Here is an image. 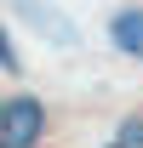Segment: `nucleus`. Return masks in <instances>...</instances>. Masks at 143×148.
<instances>
[{
    "instance_id": "nucleus-5",
    "label": "nucleus",
    "mask_w": 143,
    "mask_h": 148,
    "mask_svg": "<svg viewBox=\"0 0 143 148\" xmlns=\"http://www.w3.org/2000/svg\"><path fill=\"white\" fill-rule=\"evenodd\" d=\"M17 46H12V34H6V23H0V74H17Z\"/></svg>"
},
{
    "instance_id": "nucleus-1",
    "label": "nucleus",
    "mask_w": 143,
    "mask_h": 148,
    "mask_svg": "<svg viewBox=\"0 0 143 148\" xmlns=\"http://www.w3.org/2000/svg\"><path fill=\"white\" fill-rule=\"evenodd\" d=\"M46 103H40L35 91H12L0 97V148H40V137H46Z\"/></svg>"
},
{
    "instance_id": "nucleus-4",
    "label": "nucleus",
    "mask_w": 143,
    "mask_h": 148,
    "mask_svg": "<svg viewBox=\"0 0 143 148\" xmlns=\"http://www.w3.org/2000/svg\"><path fill=\"white\" fill-rule=\"evenodd\" d=\"M103 148H143V108H137V114H120V125L109 131Z\"/></svg>"
},
{
    "instance_id": "nucleus-3",
    "label": "nucleus",
    "mask_w": 143,
    "mask_h": 148,
    "mask_svg": "<svg viewBox=\"0 0 143 148\" xmlns=\"http://www.w3.org/2000/svg\"><path fill=\"white\" fill-rule=\"evenodd\" d=\"M109 46L132 63H143V6H120L109 12Z\"/></svg>"
},
{
    "instance_id": "nucleus-2",
    "label": "nucleus",
    "mask_w": 143,
    "mask_h": 148,
    "mask_svg": "<svg viewBox=\"0 0 143 148\" xmlns=\"http://www.w3.org/2000/svg\"><path fill=\"white\" fill-rule=\"evenodd\" d=\"M12 6H17V17H29L40 34L52 40V46H80V29H74V23L57 12L52 0H12Z\"/></svg>"
}]
</instances>
